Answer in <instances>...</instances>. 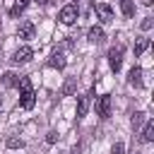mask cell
Masks as SVG:
<instances>
[{
    "instance_id": "1",
    "label": "cell",
    "mask_w": 154,
    "mask_h": 154,
    "mask_svg": "<svg viewBox=\"0 0 154 154\" xmlns=\"http://www.w3.org/2000/svg\"><path fill=\"white\" fill-rule=\"evenodd\" d=\"M77 14H79L77 5H75V2H67V5H63V7H60V12H58V19H60V24L70 26V24H75V22H77Z\"/></svg>"
},
{
    "instance_id": "2",
    "label": "cell",
    "mask_w": 154,
    "mask_h": 154,
    "mask_svg": "<svg viewBox=\"0 0 154 154\" xmlns=\"http://www.w3.org/2000/svg\"><path fill=\"white\" fill-rule=\"evenodd\" d=\"M108 65H111V70L113 72H118L120 70V65H123V46L118 43V46H113L111 51H108Z\"/></svg>"
},
{
    "instance_id": "3",
    "label": "cell",
    "mask_w": 154,
    "mask_h": 154,
    "mask_svg": "<svg viewBox=\"0 0 154 154\" xmlns=\"http://www.w3.org/2000/svg\"><path fill=\"white\" fill-rule=\"evenodd\" d=\"M96 116L103 118V120L111 116V94H101L96 99Z\"/></svg>"
},
{
    "instance_id": "4",
    "label": "cell",
    "mask_w": 154,
    "mask_h": 154,
    "mask_svg": "<svg viewBox=\"0 0 154 154\" xmlns=\"http://www.w3.org/2000/svg\"><path fill=\"white\" fill-rule=\"evenodd\" d=\"M94 10H96V17H99L103 24L113 22V7H111V5H106V2H96Z\"/></svg>"
},
{
    "instance_id": "5",
    "label": "cell",
    "mask_w": 154,
    "mask_h": 154,
    "mask_svg": "<svg viewBox=\"0 0 154 154\" xmlns=\"http://www.w3.org/2000/svg\"><path fill=\"white\" fill-rule=\"evenodd\" d=\"M34 103H36V91L29 87V89H22V96H19V106L24 108V111H31L34 108Z\"/></svg>"
},
{
    "instance_id": "6",
    "label": "cell",
    "mask_w": 154,
    "mask_h": 154,
    "mask_svg": "<svg viewBox=\"0 0 154 154\" xmlns=\"http://www.w3.org/2000/svg\"><path fill=\"white\" fill-rule=\"evenodd\" d=\"M34 22H29V19H24L22 24H19V29H17V36L19 38H24V41H29V38H34Z\"/></svg>"
},
{
    "instance_id": "7",
    "label": "cell",
    "mask_w": 154,
    "mask_h": 154,
    "mask_svg": "<svg viewBox=\"0 0 154 154\" xmlns=\"http://www.w3.org/2000/svg\"><path fill=\"white\" fill-rule=\"evenodd\" d=\"M31 55H34V51L29 48V46H22V48H17L14 51V55H12V63H29L31 60Z\"/></svg>"
},
{
    "instance_id": "8",
    "label": "cell",
    "mask_w": 154,
    "mask_h": 154,
    "mask_svg": "<svg viewBox=\"0 0 154 154\" xmlns=\"http://www.w3.org/2000/svg\"><path fill=\"white\" fill-rule=\"evenodd\" d=\"M91 91L89 94H84V96H79L77 99V118H84L87 116V111H89V103H91Z\"/></svg>"
},
{
    "instance_id": "9",
    "label": "cell",
    "mask_w": 154,
    "mask_h": 154,
    "mask_svg": "<svg viewBox=\"0 0 154 154\" xmlns=\"http://www.w3.org/2000/svg\"><path fill=\"white\" fill-rule=\"evenodd\" d=\"M87 38H89L91 43H101V41L106 38V31H103V26H91V29L87 31Z\"/></svg>"
},
{
    "instance_id": "10",
    "label": "cell",
    "mask_w": 154,
    "mask_h": 154,
    "mask_svg": "<svg viewBox=\"0 0 154 154\" xmlns=\"http://www.w3.org/2000/svg\"><path fill=\"white\" fill-rule=\"evenodd\" d=\"M128 82H130L132 87H142V67H140V65L130 67V72H128Z\"/></svg>"
},
{
    "instance_id": "11",
    "label": "cell",
    "mask_w": 154,
    "mask_h": 154,
    "mask_svg": "<svg viewBox=\"0 0 154 154\" xmlns=\"http://www.w3.org/2000/svg\"><path fill=\"white\" fill-rule=\"evenodd\" d=\"M48 65H51V67H55V70H63V67L67 65V60H65V55H63V53H53V55H51V60H48Z\"/></svg>"
},
{
    "instance_id": "12",
    "label": "cell",
    "mask_w": 154,
    "mask_h": 154,
    "mask_svg": "<svg viewBox=\"0 0 154 154\" xmlns=\"http://www.w3.org/2000/svg\"><path fill=\"white\" fill-rule=\"evenodd\" d=\"M154 140V120H144L142 128V142H152Z\"/></svg>"
},
{
    "instance_id": "13",
    "label": "cell",
    "mask_w": 154,
    "mask_h": 154,
    "mask_svg": "<svg viewBox=\"0 0 154 154\" xmlns=\"http://www.w3.org/2000/svg\"><path fill=\"white\" fill-rule=\"evenodd\" d=\"M147 48H149V38H147V36H140V38H137V43H135V58H140Z\"/></svg>"
},
{
    "instance_id": "14",
    "label": "cell",
    "mask_w": 154,
    "mask_h": 154,
    "mask_svg": "<svg viewBox=\"0 0 154 154\" xmlns=\"http://www.w3.org/2000/svg\"><path fill=\"white\" fill-rule=\"evenodd\" d=\"M5 147H7V149H22V147H24V140L17 137V135H10V137L5 140Z\"/></svg>"
},
{
    "instance_id": "15",
    "label": "cell",
    "mask_w": 154,
    "mask_h": 154,
    "mask_svg": "<svg viewBox=\"0 0 154 154\" xmlns=\"http://www.w3.org/2000/svg\"><path fill=\"white\" fill-rule=\"evenodd\" d=\"M118 5H120V12H123L128 19L135 14V5H132V0H118Z\"/></svg>"
},
{
    "instance_id": "16",
    "label": "cell",
    "mask_w": 154,
    "mask_h": 154,
    "mask_svg": "<svg viewBox=\"0 0 154 154\" xmlns=\"http://www.w3.org/2000/svg\"><path fill=\"white\" fill-rule=\"evenodd\" d=\"M26 5H29V0H14V5H12V10H10V14H12V17L22 14V12L26 10Z\"/></svg>"
},
{
    "instance_id": "17",
    "label": "cell",
    "mask_w": 154,
    "mask_h": 154,
    "mask_svg": "<svg viewBox=\"0 0 154 154\" xmlns=\"http://www.w3.org/2000/svg\"><path fill=\"white\" fill-rule=\"evenodd\" d=\"M17 82H19V77H17L14 72H5V75H2V84H5V87H17Z\"/></svg>"
},
{
    "instance_id": "18",
    "label": "cell",
    "mask_w": 154,
    "mask_h": 154,
    "mask_svg": "<svg viewBox=\"0 0 154 154\" xmlns=\"http://www.w3.org/2000/svg\"><path fill=\"white\" fill-rule=\"evenodd\" d=\"M142 123H144V113H142V111H137V113H135V116H132V128H135V130H137V128H140V125H142Z\"/></svg>"
},
{
    "instance_id": "19",
    "label": "cell",
    "mask_w": 154,
    "mask_h": 154,
    "mask_svg": "<svg viewBox=\"0 0 154 154\" xmlns=\"http://www.w3.org/2000/svg\"><path fill=\"white\" fill-rule=\"evenodd\" d=\"M123 152H125V144H123V142H116V144L111 147V154H123Z\"/></svg>"
},
{
    "instance_id": "20",
    "label": "cell",
    "mask_w": 154,
    "mask_h": 154,
    "mask_svg": "<svg viewBox=\"0 0 154 154\" xmlns=\"http://www.w3.org/2000/svg\"><path fill=\"white\" fill-rule=\"evenodd\" d=\"M72 89H75V79H67L63 87V94H72Z\"/></svg>"
},
{
    "instance_id": "21",
    "label": "cell",
    "mask_w": 154,
    "mask_h": 154,
    "mask_svg": "<svg viewBox=\"0 0 154 154\" xmlns=\"http://www.w3.org/2000/svg\"><path fill=\"white\" fill-rule=\"evenodd\" d=\"M152 24H154V22H152V17H144V19H142V24H140V26H142V29H144V31H149V29H152Z\"/></svg>"
},
{
    "instance_id": "22",
    "label": "cell",
    "mask_w": 154,
    "mask_h": 154,
    "mask_svg": "<svg viewBox=\"0 0 154 154\" xmlns=\"http://www.w3.org/2000/svg\"><path fill=\"white\" fill-rule=\"evenodd\" d=\"M46 142H48V144H53V142H58V132H53V130H51V132L46 135Z\"/></svg>"
},
{
    "instance_id": "23",
    "label": "cell",
    "mask_w": 154,
    "mask_h": 154,
    "mask_svg": "<svg viewBox=\"0 0 154 154\" xmlns=\"http://www.w3.org/2000/svg\"><path fill=\"white\" fill-rule=\"evenodd\" d=\"M34 2H36V5H51L53 0H34Z\"/></svg>"
},
{
    "instance_id": "24",
    "label": "cell",
    "mask_w": 154,
    "mask_h": 154,
    "mask_svg": "<svg viewBox=\"0 0 154 154\" xmlns=\"http://www.w3.org/2000/svg\"><path fill=\"white\" fill-rule=\"evenodd\" d=\"M152 2H154V0H142V5H147V7H149Z\"/></svg>"
},
{
    "instance_id": "25",
    "label": "cell",
    "mask_w": 154,
    "mask_h": 154,
    "mask_svg": "<svg viewBox=\"0 0 154 154\" xmlns=\"http://www.w3.org/2000/svg\"><path fill=\"white\" fill-rule=\"evenodd\" d=\"M72 154H77V152H72Z\"/></svg>"
}]
</instances>
